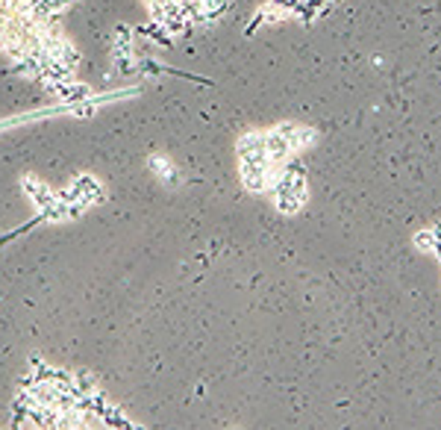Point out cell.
Instances as JSON below:
<instances>
[{"label":"cell","mask_w":441,"mask_h":430,"mask_svg":"<svg viewBox=\"0 0 441 430\" xmlns=\"http://www.w3.org/2000/svg\"><path fill=\"white\" fill-rule=\"evenodd\" d=\"M412 245H415V251H421V253H432V248H435L432 230H430V227H427V230H418V233L412 236Z\"/></svg>","instance_id":"6da1fadb"},{"label":"cell","mask_w":441,"mask_h":430,"mask_svg":"<svg viewBox=\"0 0 441 430\" xmlns=\"http://www.w3.org/2000/svg\"><path fill=\"white\" fill-rule=\"evenodd\" d=\"M430 230H432V236H435V245H438V242H441V221H438V224H432Z\"/></svg>","instance_id":"7a4b0ae2"},{"label":"cell","mask_w":441,"mask_h":430,"mask_svg":"<svg viewBox=\"0 0 441 430\" xmlns=\"http://www.w3.org/2000/svg\"><path fill=\"white\" fill-rule=\"evenodd\" d=\"M432 256H435V260H438V263H441V242H438V245H435V248H432Z\"/></svg>","instance_id":"3957f363"}]
</instances>
